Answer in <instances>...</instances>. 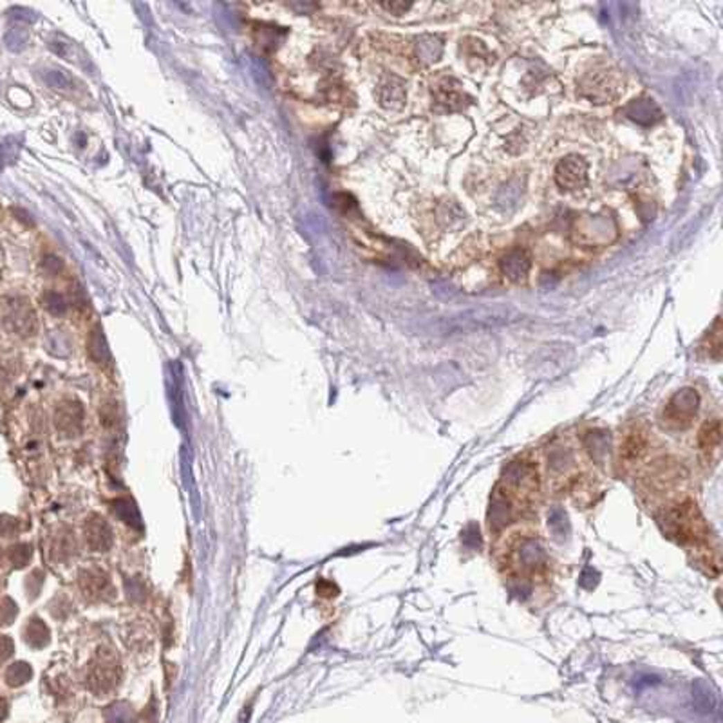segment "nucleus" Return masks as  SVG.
<instances>
[{"label":"nucleus","mask_w":723,"mask_h":723,"mask_svg":"<svg viewBox=\"0 0 723 723\" xmlns=\"http://www.w3.org/2000/svg\"><path fill=\"white\" fill-rule=\"evenodd\" d=\"M698 407H700L698 392L691 387L680 389L669 398V401L663 407V427L671 428V430H683V428L691 427L696 415H698Z\"/></svg>","instance_id":"2"},{"label":"nucleus","mask_w":723,"mask_h":723,"mask_svg":"<svg viewBox=\"0 0 723 723\" xmlns=\"http://www.w3.org/2000/svg\"><path fill=\"white\" fill-rule=\"evenodd\" d=\"M42 76H44V82L51 89H56V91H71V89H74V85H76L73 76L64 73V71L49 69L42 74Z\"/></svg>","instance_id":"16"},{"label":"nucleus","mask_w":723,"mask_h":723,"mask_svg":"<svg viewBox=\"0 0 723 723\" xmlns=\"http://www.w3.org/2000/svg\"><path fill=\"white\" fill-rule=\"evenodd\" d=\"M89 353H91V356L96 360L98 364L105 365L111 362V351H109L105 335H103L100 327H96L89 336Z\"/></svg>","instance_id":"14"},{"label":"nucleus","mask_w":723,"mask_h":723,"mask_svg":"<svg viewBox=\"0 0 723 723\" xmlns=\"http://www.w3.org/2000/svg\"><path fill=\"white\" fill-rule=\"evenodd\" d=\"M42 304L53 317H64L65 311H67V302H65L64 295L58 293V291H46L44 297H42Z\"/></svg>","instance_id":"19"},{"label":"nucleus","mask_w":723,"mask_h":723,"mask_svg":"<svg viewBox=\"0 0 723 723\" xmlns=\"http://www.w3.org/2000/svg\"><path fill=\"white\" fill-rule=\"evenodd\" d=\"M29 677H31V671H29L28 665H26V663H17V665H13L11 671L8 672V682H10L11 686H20V683H24L26 680H29Z\"/></svg>","instance_id":"22"},{"label":"nucleus","mask_w":723,"mask_h":723,"mask_svg":"<svg viewBox=\"0 0 723 723\" xmlns=\"http://www.w3.org/2000/svg\"><path fill=\"white\" fill-rule=\"evenodd\" d=\"M626 114L638 123H654L656 120H660L659 107L654 105L651 100H638V102L635 100L627 105Z\"/></svg>","instance_id":"13"},{"label":"nucleus","mask_w":723,"mask_h":723,"mask_svg":"<svg viewBox=\"0 0 723 723\" xmlns=\"http://www.w3.org/2000/svg\"><path fill=\"white\" fill-rule=\"evenodd\" d=\"M530 255L526 250L516 248L508 252L501 261V270L503 273L510 279V281H523L530 272Z\"/></svg>","instance_id":"9"},{"label":"nucleus","mask_w":723,"mask_h":723,"mask_svg":"<svg viewBox=\"0 0 723 723\" xmlns=\"http://www.w3.org/2000/svg\"><path fill=\"white\" fill-rule=\"evenodd\" d=\"M4 324L10 331L20 336H31L37 331V315L28 299L13 297L6 302Z\"/></svg>","instance_id":"3"},{"label":"nucleus","mask_w":723,"mask_h":723,"mask_svg":"<svg viewBox=\"0 0 723 723\" xmlns=\"http://www.w3.org/2000/svg\"><path fill=\"white\" fill-rule=\"evenodd\" d=\"M120 682V668L111 654H98L96 665L89 671V686L98 695L111 692Z\"/></svg>","instance_id":"4"},{"label":"nucleus","mask_w":723,"mask_h":723,"mask_svg":"<svg viewBox=\"0 0 723 723\" xmlns=\"http://www.w3.org/2000/svg\"><path fill=\"white\" fill-rule=\"evenodd\" d=\"M28 40H29V33H28V29L22 28V26H13V28H10L4 37V42H6V46H8V49H10V51H15V53L22 51L24 47L28 46Z\"/></svg>","instance_id":"17"},{"label":"nucleus","mask_w":723,"mask_h":723,"mask_svg":"<svg viewBox=\"0 0 723 723\" xmlns=\"http://www.w3.org/2000/svg\"><path fill=\"white\" fill-rule=\"evenodd\" d=\"M83 409L78 401H64L56 410V425L67 436H76L82 430Z\"/></svg>","instance_id":"8"},{"label":"nucleus","mask_w":723,"mask_h":723,"mask_svg":"<svg viewBox=\"0 0 723 723\" xmlns=\"http://www.w3.org/2000/svg\"><path fill=\"white\" fill-rule=\"evenodd\" d=\"M555 181L564 190L584 189L588 183V163L581 156L564 157L555 168Z\"/></svg>","instance_id":"5"},{"label":"nucleus","mask_w":723,"mask_h":723,"mask_svg":"<svg viewBox=\"0 0 723 723\" xmlns=\"http://www.w3.org/2000/svg\"><path fill=\"white\" fill-rule=\"evenodd\" d=\"M49 49H51L55 55L65 58V60H67V58L74 60V55L78 53V49H76V46H74L73 42L65 40V38H55V40L49 42Z\"/></svg>","instance_id":"21"},{"label":"nucleus","mask_w":723,"mask_h":723,"mask_svg":"<svg viewBox=\"0 0 723 723\" xmlns=\"http://www.w3.org/2000/svg\"><path fill=\"white\" fill-rule=\"evenodd\" d=\"M64 261L56 255H46L42 259V270L47 273V275H58V273L64 272Z\"/></svg>","instance_id":"23"},{"label":"nucleus","mask_w":723,"mask_h":723,"mask_svg":"<svg viewBox=\"0 0 723 723\" xmlns=\"http://www.w3.org/2000/svg\"><path fill=\"white\" fill-rule=\"evenodd\" d=\"M85 541H87L92 550L105 552V550L111 548L112 532L102 517L94 516L87 521V525H85Z\"/></svg>","instance_id":"11"},{"label":"nucleus","mask_w":723,"mask_h":723,"mask_svg":"<svg viewBox=\"0 0 723 723\" xmlns=\"http://www.w3.org/2000/svg\"><path fill=\"white\" fill-rule=\"evenodd\" d=\"M10 17L15 20H20V22H35L37 20V15L33 13L31 10H26V8H13L10 11Z\"/></svg>","instance_id":"24"},{"label":"nucleus","mask_w":723,"mask_h":723,"mask_svg":"<svg viewBox=\"0 0 723 723\" xmlns=\"http://www.w3.org/2000/svg\"><path fill=\"white\" fill-rule=\"evenodd\" d=\"M720 443H722V425H720V419H713V421H707V424L702 427L700 434H698V447H700L702 456L705 458V461H713V458H716L720 451Z\"/></svg>","instance_id":"10"},{"label":"nucleus","mask_w":723,"mask_h":723,"mask_svg":"<svg viewBox=\"0 0 723 723\" xmlns=\"http://www.w3.org/2000/svg\"><path fill=\"white\" fill-rule=\"evenodd\" d=\"M6 714H8V705H6V702L0 700V722L6 718Z\"/></svg>","instance_id":"25"},{"label":"nucleus","mask_w":723,"mask_h":723,"mask_svg":"<svg viewBox=\"0 0 723 723\" xmlns=\"http://www.w3.org/2000/svg\"><path fill=\"white\" fill-rule=\"evenodd\" d=\"M665 528L672 539L691 546H704L709 541V528L692 499H683L669 508Z\"/></svg>","instance_id":"1"},{"label":"nucleus","mask_w":723,"mask_h":723,"mask_svg":"<svg viewBox=\"0 0 723 723\" xmlns=\"http://www.w3.org/2000/svg\"><path fill=\"white\" fill-rule=\"evenodd\" d=\"M250 67H252V73H254V80L257 82V85L261 89H272V74L268 69L266 62L259 56H250Z\"/></svg>","instance_id":"18"},{"label":"nucleus","mask_w":723,"mask_h":723,"mask_svg":"<svg viewBox=\"0 0 723 723\" xmlns=\"http://www.w3.org/2000/svg\"><path fill=\"white\" fill-rule=\"evenodd\" d=\"M107 720L109 723H134V713L129 705L118 702L107 709Z\"/></svg>","instance_id":"20"},{"label":"nucleus","mask_w":723,"mask_h":723,"mask_svg":"<svg viewBox=\"0 0 723 723\" xmlns=\"http://www.w3.org/2000/svg\"><path fill=\"white\" fill-rule=\"evenodd\" d=\"M645 448H647V434L644 433V428L633 427L624 436L620 443V451H618V460L624 465V469L633 465L644 454Z\"/></svg>","instance_id":"7"},{"label":"nucleus","mask_w":723,"mask_h":723,"mask_svg":"<svg viewBox=\"0 0 723 723\" xmlns=\"http://www.w3.org/2000/svg\"><path fill=\"white\" fill-rule=\"evenodd\" d=\"M618 78L613 73H600L593 74L591 78H588L584 82V91L586 96L591 98V100H597L599 103L608 102L609 98H613L618 91Z\"/></svg>","instance_id":"6"},{"label":"nucleus","mask_w":723,"mask_h":723,"mask_svg":"<svg viewBox=\"0 0 723 723\" xmlns=\"http://www.w3.org/2000/svg\"><path fill=\"white\" fill-rule=\"evenodd\" d=\"M702 349L707 353L709 358L720 360V356H722V326H720V318L714 322V327L705 336Z\"/></svg>","instance_id":"15"},{"label":"nucleus","mask_w":723,"mask_h":723,"mask_svg":"<svg viewBox=\"0 0 723 723\" xmlns=\"http://www.w3.org/2000/svg\"><path fill=\"white\" fill-rule=\"evenodd\" d=\"M80 586H82L85 593L91 597H103L107 591L111 590V581L107 575L100 570H87L83 571L80 577Z\"/></svg>","instance_id":"12"}]
</instances>
